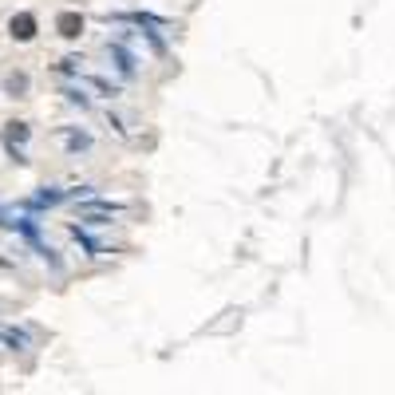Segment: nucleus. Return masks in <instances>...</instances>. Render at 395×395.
I'll use <instances>...</instances> for the list:
<instances>
[{
    "label": "nucleus",
    "mask_w": 395,
    "mask_h": 395,
    "mask_svg": "<svg viewBox=\"0 0 395 395\" xmlns=\"http://www.w3.org/2000/svg\"><path fill=\"white\" fill-rule=\"evenodd\" d=\"M28 123H4V146L12 158H24V146H28Z\"/></svg>",
    "instance_id": "1"
},
{
    "label": "nucleus",
    "mask_w": 395,
    "mask_h": 395,
    "mask_svg": "<svg viewBox=\"0 0 395 395\" xmlns=\"http://www.w3.org/2000/svg\"><path fill=\"white\" fill-rule=\"evenodd\" d=\"M8 32H12V40L28 44L32 36H36V16H32V12H16L12 20H8Z\"/></svg>",
    "instance_id": "2"
},
{
    "label": "nucleus",
    "mask_w": 395,
    "mask_h": 395,
    "mask_svg": "<svg viewBox=\"0 0 395 395\" xmlns=\"http://www.w3.org/2000/svg\"><path fill=\"white\" fill-rule=\"evenodd\" d=\"M56 32H60L63 40H76L79 32H83V16H79V12H60V20H56Z\"/></svg>",
    "instance_id": "3"
},
{
    "label": "nucleus",
    "mask_w": 395,
    "mask_h": 395,
    "mask_svg": "<svg viewBox=\"0 0 395 395\" xmlns=\"http://www.w3.org/2000/svg\"><path fill=\"white\" fill-rule=\"evenodd\" d=\"M4 87H8L12 95H24L28 91V76H24V71H12V76L4 79Z\"/></svg>",
    "instance_id": "4"
}]
</instances>
